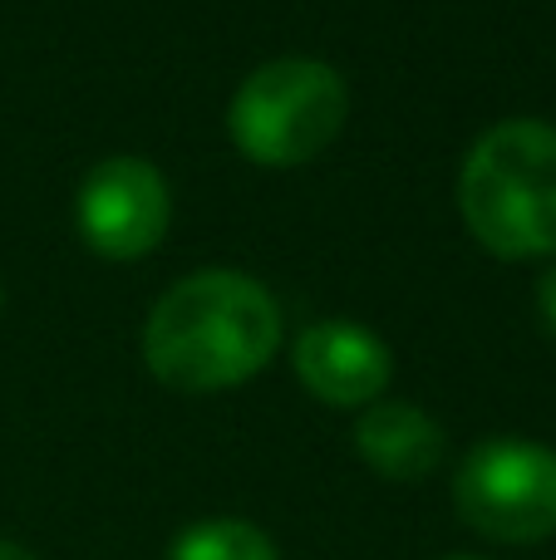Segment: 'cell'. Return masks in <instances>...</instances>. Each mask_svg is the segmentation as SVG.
I'll return each mask as SVG.
<instances>
[{
	"label": "cell",
	"mask_w": 556,
	"mask_h": 560,
	"mask_svg": "<svg viewBox=\"0 0 556 560\" xmlns=\"http://www.w3.org/2000/svg\"><path fill=\"white\" fill-rule=\"evenodd\" d=\"M281 349V305L242 271H197L158 295L143 325L148 369L167 388L217 394L271 364Z\"/></svg>",
	"instance_id": "6da1fadb"
},
{
	"label": "cell",
	"mask_w": 556,
	"mask_h": 560,
	"mask_svg": "<svg viewBox=\"0 0 556 560\" xmlns=\"http://www.w3.org/2000/svg\"><path fill=\"white\" fill-rule=\"evenodd\" d=\"M459 207L468 232L493 256L556 252V128L508 118L468 148L459 173Z\"/></svg>",
	"instance_id": "7a4b0ae2"
},
{
	"label": "cell",
	"mask_w": 556,
	"mask_h": 560,
	"mask_svg": "<svg viewBox=\"0 0 556 560\" xmlns=\"http://www.w3.org/2000/svg\"><path fill=\"white\" fill-rule=\"evenodd\" d=\"M350 114V89L325 59H266L242 79L227 108L232 143L252 163L296 167L335 143Z\"/></svg>",
	"instance_id": "3957f363"
},
{
	"label": "cell",
	"mask_w": 556,
	"mask_h": 560,
	"mask_svg": "<svg viewBox=\"0 0 556 560\" xmlns=\"http://www.w3.org/2000/svg\"><path fill=\"white\" fill-rule=\"evenodd\" d=\"M453 506L478 536L537 546L556 536V447L532 438H488L459 463Z\"/></svg>",
	"instance_id": "277c9868"
},
{
	"label": "cell",
	"mask_w": 556,
	"mask_h": 560,
	"mask_svg": "<svg viewBox=\"0 0 556 560\" xmlns=\"http://www.w3.org/2000/svg\"><path fill=\"white\" fill-rule=\"evenodd\" d=\"M79 236L108 261H138L167 236L173 197L148 158H104L84 173L74 197Z\"/></svg>",
	"instance_id": "5b68a950"
},
{
	"label": "cell",
	"mask_w": 556,
	"mask_h": 560,
	"mask_svg": "<svg viewBox=\"0 0 556 560\" xmlns=\"http://www.w3.org/2000/svg\"><path fill=\"white\" fill-rule=\"evenodd\" d=\"M296 374L325 404L360 408L384 394L394 354L374 329L355 325V319H321L296 339Z\"/></svg>",
	"instance_id": "8992f818"
},
{
	"label": "cell",
	"mask_w": 556,
	"mask_h": 560,
	"mask_svg": "<svg viewBox=\"0 0 556 560\" xmlns=\"http://www.w3.org/2000/svg\"><path fill=\"white\" fill-rule=\"evenodd\" d=\"M355 453L374 467L390 482H424L429 472H439L443 453H449V438L443 428L424 413L419 404H370L355 423Z\"/></svg>",
	"instance_id": "52a82bcc"
},
{
	"label": "cell",
	"mask_w": 556,
	"mask_h": 560,
	"mask_svg": "<svg viewBox=\"0 0 556 560\" xmlns=\"http://www.w3.org/2000/svg\"><path fill=\"white\" fill-rule=\"evenodd\" d=\"M167 560H281L271 546V536L262 526L242 522V516H207L193 522L187 532H177V541L167 546Z\"/></svg>",
	"instance_id": "ba28073f"
},
{
	"label": "cell",
	"mask_w": 556,
	"mask_h": 560,
	"mask_svg": "<svg viewBox=\"0 0 556 560\" xmlns=\"http://www.w3.org/2000/svg\"><path fill=\"white\" fill-rule=\"evenodd\" d=\"M537 310H542V325H547V335L556 339V266H547L537 280Z\"/></svg>",
	"instance_id": "9c48e42d"
},
{
	"label": "cell",
	"mask_w": 556,
	"mask_h": 560,
	"mask_svg": "<svg viewBox=\"0 0 556 560\" xmlns=\"http://www.w3.org/2000/svg\"><path fill=\"white\" fill-rule=\"evenodd\" d=\"M0 560H35L25 551V546H15V541H0Z\"/></svg>",
	"instance_id": "30bf717a"
},
{
	"label": "cell",
	"mask_w": 556,
	"mask_h": 560,
	"mask_svg": "<svg viewBox=\"0 0 556 560\" xmlns=\"http://www.w3.org/2000/svg\"><path fill=\"white\" fill-rule=\"evenodd\" d=\"M0 310H5V285H0Z\"/></svg>",
	"instance_id": "8fae6325"
},
{
	"label": "cell",
	"mask_w": 556,
	"mask_h": 560,
	"mask_svg": "<svg viewBox=\"0 0 556 560\" xmlns=\"http://www.w3.org/2000/svg\"><path fill=\"white\" fill-rule=\"evenodd\" d=\"M449 560H478V556H449Z\"/></svg>",
	"instance_id": "7c38bea8"
}]
</instances>
